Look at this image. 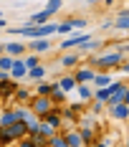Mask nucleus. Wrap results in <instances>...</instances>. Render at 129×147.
<instances>
[{
    "instance_id": "nucleus-10",
    "label": "nucleus",
    "mask_w": 129,
    "mask_h": 147,
    "mask_svg": "<svg viewBox=\"0 0 129 147\" xmlns=\"http://www.w3.org/2000/svg\"><path fill=\"white\" fill-rule=\"evenodd\" d=\"M109 112H112V117L119 119V122H122V119H129V107H127L124 102H122V104H112V107H109Z\"/></svg>"
},
{
    "instance_id": "nucleus-32",
    "label": "nucleus",
    "mask_w": 129,
    "mask_h": 147,
    "mask_svg": "<svg viewBox=\"0 0 129 147\" xmlns=\"http://www.w3.org/2000/svg\"><path fill=\"white\" fill-rule=\"evenodd\" d=\"M41 96H51V91H53V84H38V89H36Z\"/></svg>"
},
{
    "instance_id": "nucleus-12",
    "label": "nucleus",
    "mask_w": 129,
    "mask_h": 147,
    "mask_svg": "<svg viewBox=\"0 0 129 147\" xmlns=\"http://www.w3.org/2000/svg\"><path fill=\"white\" fill-rule=\"evenodd\" d=\"M58 86L63 89V91H66V94H69V91H73V89L79 86V81H76V76H63V79H58Z\"/></svg>"
},
{
    "instance_id": "nucleus-3",
    "label": "nucleus",
    "mask_w": 129,
    "mask_h": 147,
    "mask_svg": "<svg viewBox=\"0 0 129 147\" xmlns=\"http://www.w3.org/2000/svg\"><path fill=\"white\" fill-rule=\"evenodd\" d=\"M89 38H91L89 33H71L66 41H61V48H63V51H73V48H79L81 43H86Z\"/></svg>"
},
{
    "instance_id": "nucleus-34",
    "label": "nucleus",
    "mask_w": 129,
    "mask_h": 147,
    "mask_svg": "<svg viewBox=\"0 0 129 147\" xmlns=\"http://www.w3.org/2000/svg\"><path fill=\"white\" fill-rule=\"evenodd\" d=\"M73 26H71V20H66V23H58V33H71Z\"/></svg>"
},
{
    "instance_id": "nucleus-39",
    "label": "nucleus",
    "mask_w": 129,
    "mask_h": 147,
    "mask_svg": "<svg viewBox=\"0 0 129 147\" xmlns=\"http://www.w3.org/2000/svg\"><path fill=\"white\" fill-rule=\"evenodd\" d=\"M124 104L129 107V86H127V91H124Z\"/></svg>"
},
{
    "instance_id": "nucleus-5",
    "label": "nucleus",
    "mask_w": 129,
    "mask_h": 147,
    "mask_svg": "<svg viewBox=\"0 0 129 147\" xmlns=\"http://www.w3.org/2000/svg\"><path fill=\"white\" fill-rule=\"evenodd\" d=\"M3 46H5V53L13 56V59L28 51V43H20V41H8V43H3Z\"/></svg>"
},
{
    "instance_id": "nucleus-9",
    "label": "nucleus",
    "mask_w": 129,
    "mask_h": 147,
    "mask_svg": "<svg viewBox=\"0 0 129 147\" xmlns=\"http://www.w3.org/2000/svg\"><path fill=\"white\" fill-rule=\"evenodd\" d=\"M73 76H76V81H79V84H89V81H94V76H96V69L86 66V69H79Z\"/></svg>"
},
{
    "instance_id": "nucleus-17",
    "label": "nucleus",
    "mask_w": 129,
    "mask_h": 147,
    "mask_svg": "<svg viewBox=\"0 0 129 147\" xmlns=\"http://www.w3.org/2000/svg\"><path fill=\"white\" fill-rule=\"evenodd\" d=\"M114 28L119 30H129V13L124 10V13H119V18L114 20Z\"/></svg>"
},
{
    "instance_id": "nucleus-31",
    "label": "nucleus",
    "mask_w": 129,
    "mask_h": 147,
    "mask_svg": "<svg viewBox=\"0 0 129 147\" xmlns=\"http://www.w3.org/2000/svg\"><path fill=\"white\" fill-rule=\"evenodd\" d=\"M79 48H81V51H84V53H91V51H94V48H99V43H96V41H91V38H89V41H86V43H81V46H79Z\"/></svg>"
},
{
    "instance_id": "nucleus-35",
    "label": "nucleus",
    "mask_w": 129,
    "mask_h": 147,
    "mask_svg": "<svg viewBox=\"0 0 129 147\" xmlns=\"http://www.w3.org/2000/svg\"><path fill=\"white\" fill-rule=\"evenodd\" d=\"M69 20H71L73 28H79V30H84V28H86V20H81V18H69Z\"/></svg>"
},
{
    "instance_id": "nucleus-20",
    "label": "nucleus",
    "mask_w": 129,
    "mask_h": 147,
    "mask_svg": "<svg viewBox=\"0 0 129 147\" xmlns=\"http://www.w3.org/2000/svg\"><path fill=\"white\" fill-rule=\"evenodd\" d=\"M13 63H15V59H13V56H8V53H3V56H0V69H3V71H8V74H10Z\"/></svg>"
},
{
    "instance_id": "nucleus-16",
    "label": "nucleus",
    "mask_w": 129,
    "mask_h": 147,
    "mask_svg": "<svg viewBox=\"0 0 129 147\" xmlns=\"http://www.w3.org/2000/svg\"><path fill=\"white\" fill-rule=\"evenodd\" d=\"M51 102L53 104H61V102H66V91L58 86V81L53 84V91H51Z\"/></svg>"
},
{
    "instance_id": "nucleus-14",
    "label": "nucleus",
    "mask_w": 129,
    "mask_h": 147,
    "mask_svg": "<svg viewBox=\"0 0 129 147\" xmlns=\"http://www.w3.org/2000/svg\"><path fill=\"white\" fill-rule=\"evenodd\" d=\"M61 66H63V69H76V66H79V53L71 51V53L61 56Z\"/></svg>"
},
{
    "instance_id": "nucleus-40",
    "label": "nucleus",
    "mask_w": 129,
    "mask_h": 147,
    "mask_svg": "<svg viewBox=\"0 0 129 147\" xmlns=\"http://www.w3.org/2000/svg\"><path fill=\"white\" fill-rule=\"evenodd\" d=\"M89 147H106V145H104V142H91Z\"/></svg>"
},
{
    "instance_id": "nucleus-43",
    "label": "nucleus",
    "mask_w": 129,
    "mask_h": 147,
    "mask_svg": "<svg viewBox=\"0 0 129 147\" xmlns=\"http://www.w3.org/2000/svg\"><path fill=\"white\" fill-rule=\"evenodd\" d=\"M124 147H129V137H127V145H124Z\"/></svg>"
},
{
    "instance_id": "nucleus-22",
    "label": "nucleus",
    "mask_w": 129,
    "mask_h": 147,
    "mask_svg": "<svg viewBox=\"0 0 129 147\" xmlns=\"http://www.w3.org/2000/svg\"><path fill=\"white\" fill-rule=\"evenodd\" d=\"M48 147H69V142H66V137H61V134H53V137L48 140Z\"/></svg>"
},
{
    "instance_id": "nucleus-21",
    "label": "nucleus",
    "mask_w": 129,
    "mask_h": 147,
    "mask_svg": "<svg viewBox=\"0 0 129 147\" xmlns=\"http://www.w3.org/2000/svg\"><path fill=\"white\" fill-rule=\"evenodd\" d=\"M76 89H79V96H81L84 102H86V99H91V96H94V91H91V86H89V84H79Z\"/></svg>"
},
{
    "instance_id": "nucleus-41",
    "label": "nucleus",
    "mask_w": 129,
    "mask_h": 147,
    "mask_svg": "<svg viewBox=\"0 0 129 147\" xmlns=\"http://www.w3.org/2000/svg\"><path fill=\"white\" fill-rule=\"evenodd\" d=\"M3 53H5V46H0V56H3Z\"/></svg>"
},
{
    "instance_id": "nucleus-11",
    "label": "nucleus",
    "mask_w": 129,
    "mask_h": 147,
    "mask_svg": "<svg viewBox=\"0 0 129 147\" xmlns=\"http://www.w3.org/2000/svg\"><path fill=\"white\" fill-rule=\"evenodd\" d=\"M48 20H51V13H48V10H41V13H33V15H30L28 26H46Z\"/></svg>"
},
{
    "instance_id": "nucleus-8",
    "label": "nucleus",
    "mask_w": 129,
    "mask_h": 147,
    "mask_svg": "<svg viewBox=\"0 0 129 147\" xmlns=\"http://www.w3.org/2000/svg\"><path fill=\"white\" fill-rule=\"evenodd\" d=\"M13 122H18L15 109H0V129H8Z\"/></svg>"
},
{
    "instance_id": "nucleus-18",
    "label": "nucleus",
    "mask_w": 129,
    "mask_h": 147,
    "mask_svg": "<svg viewBox=\"0 0 129 147\" xmlns=\"http://www.w3.org/2000/svg\"><path fill=\"white\" fill-rule=\"evenodd\" d=\"M43 119H46V122H48L53 129H58V127H61V122H63V117H61V114H56V112H48Z\"/></svg>"
},
{
    "instance_id": "nucleus-23",
    "label": "nucleus",
    "mask_w": 129,
    "mask_h": 147,
    "mask_svg": "<svg viewBox=\"0 0 129 147\" xmlns=\"http://www.w3.org/2000/svg\"><path fill=\"white\" fill-rule=\"evenodd\" d=\"M41 134H43V137H48V140H51V137L56 134V129H53V127H51V124H48L46 119H41Z\"/></svg>"
},
{
    "instance_id": "nucleus-2",
    "label": "nucleus",
    "mask_w": 129,
    "mask_h": 147,
    "mask_svg": "<svg viewBox=\"0 0 129 147\" xmlns=\"http://www.w3.org/2000/svg\"><path fill=\"white\" fill-rule=\"evenodd\" d=\"M30 109H33V112L43 119L48 112H51V109H53V102H51V96H41V94H38V96L30 102Z\"/></svg>"
},
{
    "instance_id": "nucleus-27",
    "label": "nucleus",
    "mask_w": 129,
    "mask_h": 147,
    "mask_svg": "<svg viewBox=\"0 0 129 147\" xmlns=\"http://www.w3.org/2000/svg\"><path fill=\"white\" fill-rule=\"evenodd\" d=\"M61 3H63V0H48V3H46V10H48L51 15L58 13V10H61Z\"/></svg>"
},
{
    "instance_id": "nucleus-1",
    "label": "nucleus",
    "mask_w": 129,
    "mask_h": 147,
    "mask_svg": "<svg viewBox=\"0 0 129 147\" xmlns=\"http://www.w3.org/2000/svg\"><path fill=\"white\" fill-rule=\"evenodd\" d=\"M89 66L91 69H96V71H109V69H116V66H122V51H106V53H101V56H91L89 59Z\"/></svg>"
},
{
    "instance_id": "nucleus-4",
    "label": "nucleus",
    "mask_w": 129,
    "mask_h": 147,
    "mask_svg": "<svg viewBox=\"0 0 129 147\" xmlns=\"http://www.w3.org/2000/svg\"><path fill=\"white\" fill-rule=\"evenodd\" d=\"M26 76H28V66H26V61H23V59H15L13 69H10V79L20 81V79H26Z\"/></svg>"
},
{
    "instance_id": "nucleus-38",
    "label": "nucleus",
    "mask_w": 129,
    "mask_h": 147,
    "mask_svg": "<svg viewBox=\"0 0 129 147\" xmlns=\"http://www.w3.org/2000/svg\"><path fill=\"white\" fill-rule=\"evenodd\" d=\"M119 69H122V71H124V74H129V61H127V63H122Z\"/></svg>"
},
{
    "instance_id": "nucleus-37",
    "label": "nucleus",
    "mask_w": 129,
    "mask_h": 147,
    "mask_svg": "<svg viewBox=\"0 0 129 147\" xmlns=\"http://www.w3.org/2000/svg\"><path fill=\"white\" fill-rule=\"evenodd\" d=\"M5 79H10V74H8V71H3V69H0V81H5Z\"/></svg>"
},
{
    "instance_id": "nucleus-19",
    "label": "nucleus",
    "mask_w": 129,
    "mask_h": 147,
    "mask_svg": "<svg viewBox=\"0 0 129 147\" xmlns=\"http://www.w3.org/2000/svg\"><path fill=\"white\" fill-rule=\"evenodd\" d=\"M43 76H46V69H43V66H36V69H28V79H30V81H41Z\"/></svg>"
},
{
    "instance_id": "nucleus-7",
    "label": "nucleus",
    "mask_w": 129,
    "mask_h": 147,
    "mask_svg": "<svg viewBox=\"0 0 129 147\" xmlns=\"http://www.w3.org/2000/svg\"><path fill=\"white\" fill-rule=\"evenodd\" d=\"M8 129H10V134H13L15 142H18V140H23V137H28V124H26V122H20V119H18V122H13Z\"/></svg>"
},
{
    "instance_id": "nucleus-15",
    "label": "nucleus",
    "mask_w": 129,
    "mask_h": 147,
    "mask_svg": "<svg viewBox=\"0 0 129 147\" xmlns=\"http://www.w3.org/2000/svg\"><path fill=\"white\" fill-rule=\"evenodd\" d=\"M63 137H66L69 147H84V145H86L84 140H81V134H79V132H66Z\"/></svg>"
},
{
    "instance_id": "nucleus-24",
    "label": "nucleus",
    "mask_w": 129,
    "mask_h": 147,
    "mask_svg": "<svg viewBox=\"0 0 129 147\" xmlns=\"http://www.w3.org/2000/svg\"><path fill=\"white\" fill-rule=\"evenodd\" d=\"M109 96H112V94H109V86L96 89V91H94V99H99V102H109Z\"/></svg>"
},
{
    "instance_id": "nucleus-42",
    "label": "nucleus",
    "mask_w": 129,
    "mask_h": 147,
    "mask_svg": "<svg viewBox=\"0 0 129 147\" xmlns=\"http://www.w3.org/2000/svg\"><path fill=\"white\" fill-rule=\"evenodd\" d=\"M104 3H106V5H112V3H114V0H104Z\"/></svg>"
},
{
    "instance_id": "nucleus-26",
    "label": "nucleus",
    "mask_w": 129,
    "mask_h": 147,
    "mask_svg": "<svg viewBox=\"0 0 129 147\" xmlns=\"http://www.w3.org/2000/svg\"><path fill=\"white\" fill-rule=\"evenodd\" d=\"M79 134H81V140H84L86 145H91V142H94V129H91V127H84Z\"/></svg>"
},
{
    "instance_id": "nucleus-13",
    "label": "nucleus",
    "mask_w": 129,
    "mask_h": 147,
    "mask_svg": "<svg viewBox=\"0 0 129 147\" xmlns=\"http://www.w3.org/2000/svg\"><path fill=\"white\" fill-rule=\"evenodd\" d=\"M91 84H94L96 89H104V86H109V84H112V76H109L106 71H96V76H94V81H91Z\"/></svg>"
},
{
    "instance_id": "nucleus-6",
    "label": "nucleus",
    "mask_w": 129,
    "mask_h": 147,
    "mask_svg": "<svg viewBox=\"0 0 129 147\" xmlns=\"http://www.w3.org/2000/svg\"><path fill=\"white\" fill-rule=\"evenodd\" d=\"M28 48L30 53H46V51H51V41L48 38H33V41H28Z\"/></svg>"
},
{
    "instance_id": "nucleus-36",
    "label": "nucleus",
    "mask_w": 129,
    "mask_h": 147,
    "mask_svg": "<svg viewBox=\"0 0 129 147\" xmlns=\"http://www.w3.org/2000/svg\"><path fill=\"white\" fill-rule=\"evenodd\" d=\"M91 112H94V114H101V112H104V102L94 99V107H91Z\"/></svg>"
},
{
    "instance_id": "nucleus-29",
    "label": "nucleus",
    "mask_w": 129,
    "mask_h": 147,
    "mask_svg": "<svg viewBox=\"0 0 129 147\" xmlns=\"http://www.w3.org/2000/svg\"><path fill=\"white\" fill-rule=\"evenodd\" d=\"M15 99H18V102H23V104H26V102L30 99V91H28V89H15Z\"/></svg>"
},
{
    "instance_id": "nucleus-44",
    "label": "nucleus",
    "mask_w": 129,
    "mask_h": 147,
    "mask_svg": "<svg viewBox=\"0 0 129 147\" xmlns=\"http://www.w3.org/2000/svg\"><path fill=\"white\" fill-rule=\"evenodd\" d=\"M0 18H3V13H0Z\"/></svg>"
},
{
    "instance_id": "nucleus-33",
    "label": "nucleus",
    "mask_w": 129,
    "mask_h": 147,
    "mask_svg": "<svg viewBox=\"0 0 129 147\" xmlns=\"http://www.w3.org/2000/svg\"><path fill=\"white\" fill-rule=\"evenodd\" d=\"M15 147H38V145H36L30 137H23V140H18V145H15Z\"/></svg>"
},
{
    "instance_id": "nucleus-28",
    "label": "nucleus",
    "mask_w": 129,
    "mask_h": 147,
    "mask_svg": "<svg viewBox=\"0 0 129 147\" xmlns=\"http://www.w3.org/2000/svg\"><path fill=\"white\" fill-rule=\"evenodd\" d=\"M26 66H28V69H36V66H41V59H38V56H36V53H30V56H26Z\"/></svg>"
},
{
    "instance_id": "nucleus-25",
    "label": "nucleus",
    "mask_w": 129,
    "mask_h": 147,
    "mask_svg": "<svg viewBox=\"0 0 129 147\" xmlns=\"http://www.w3.org/2000/svg\"><path fill=\"white\" fill-rule=\"evenodd\" d=\"M15 84L13 81H10V84H8V79H5V81H0V94H15Z\"/></svg>"
},
{
    "instance_id": "nucleus-30",
    "label": "nucleus",
    "mask_w": 129,
    "mask_h": 147,
    "mask_svg": "<svg viewBox=\"0 0 129 147\" xmlns=\"http://www.w3.org/2000/svg\"><path fill=\"white\" fill-rule=\"evenodd\" d=\"M10 142H15L10 129H0V145H10Z\"/></svg>"
}]
</instances>
